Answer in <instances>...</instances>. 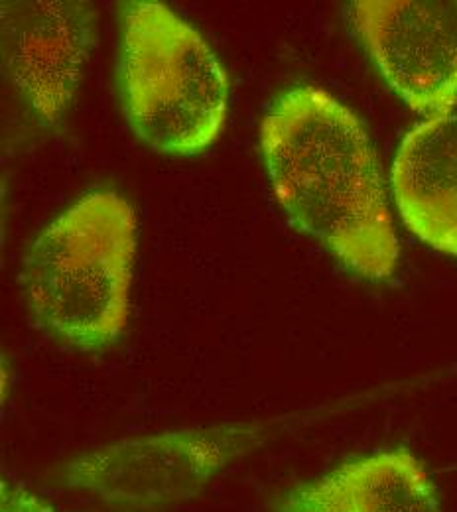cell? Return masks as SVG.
Here are the masks:
<instances>
[{"mask_svg":"<svg viewBox=\"0 0 457 512\" xmlns=\"http://www.w3.org/2000/svg\"><path fill=\"white\" fill-rule=\"evenodd\" d=\"M272 192L290 223L355 274L385 282L400 247L385 178L359 117L314 85L284 91L261 125Z\"/></svg>","mask_w":457,"mask_h":512,"instance_id":"cell-1","label":"cell"},{"mask_svg":"<svg viewBox=\"0 0 457 512\" xmlns=\"http://www.w3.org/2000/svg\"><path fill=\"white\" fill-rule=\"evenodd\" d=\"M138 219L117 192L83 195L28 247L20 284L32 325L79 353H105L131 312Z\"/></svg>","mask_w":457,"mask_h":512,"instance_id":"cell-2","label":"cell"},{"mask_svg":"<svg viewBox=\"0 0 457 512\" xmlns=\"http://www.w3.org/2000/svg\"><path fill=\"white\" fill-rule=\"evenodd\" d=\"M117 79L129 125L156 152L194 156L221 136L229 105L225 67L170 6L125 4Z\"/></svg>","mask_w":457,"mask_h":512,"instance_id":"cell-3","label":"cell"},{"mask_svg":"<svg viewBox=\"0 0 457 512\" xmlns=\"http://www.w3.org/2000/svg\"><path fill=\"white\" fill-rule=\"evenodd\" d=\"M264 436V424H223L121 440L66 461L58 485L109 512L170 511L197 497Z\"/></svg>","mask_w":457,"mask_h":512,"instance_id":"cell-4","label":"cell"},{"mask_svg":"<svg viewBox=\"0 0 457 512\" xmlns=\"http://www.w3.org/2000/svg\"><path fill=\"white\" fill-rule=\"evenodd\" d=\"M2 71L34 125L54 130L81 85L97 10L77 0H10L0 10Z\"/></svg>","mask_w":457,"mask_h":512,"instance_id":"cell-5","label":"cell"},{"mask_svg":"<svg viewBox=\"0 0 457 512\" xmlns=\"http://www.w3.org/2000/svg\"><path fill=\"white\" fill-rule=\"evenodd\" d=\"M351 22L392 91L418 115L457 105V2L357 0Z\"/></svg>","mask_w":457,"mask_h":512,"instance_id":"cell-6","label":"cell"},{"mask_svg":"<svg viewBox=\"0 0 457 512\" xmlns=\"http://www.w3.org/2000/svg\"><path fill=\"white\" fill-rule=\"evenodd\" d=\"M272 512H442L424 463L408 449H381L292 485Z\"/></svg>","mask_w":457,"mask_h":512,"instance_id":"cell-7","label":"cell"},{"mask_svg":"<svg viewBox=\"0 0 457 512\" xmlns=\"http://www.w3.org/2000/svg\"><path fill=\"white\" fill-rule=\"evenodd\" d=\"M392 193L410 233L457 256V115L426 119L404 136L392 164Z\"/></svg>","mask_w":457,"mask_h":512,"instance_id":"cell-8","label":"cell"},{"mask_svg":"<svg viewBox=\"0 0 457 512\" xmlns=\"http://www.w3.org/2000/svg\"><path fill=\"white\" fill-rule=\"evenodd\" d=\"M0 512H58L36 491L4 479L0 483Z\"/></svg>","mask_w":457,"mask_h":512,"instance_id":"cell-9","label":"cell"}]
</instances>
